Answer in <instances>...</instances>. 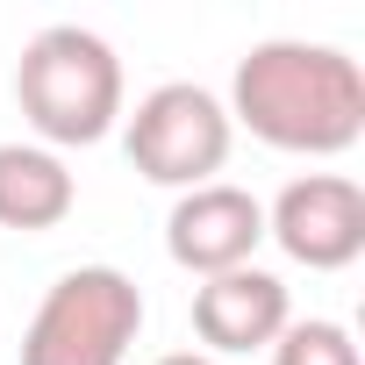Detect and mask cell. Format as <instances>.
Masks as SVG:
<instances>
[{"label": "cell", "instance_id": "obj_8", "mask_svg": "<svg viewBox=\"0 0 365 365\" xmlns=\"http://www.w3.org/2000/svg\"><path fill=\"white\" fill-rule=\"evenodd\" d=\"M79 208V179L58 150L43 143H0V230H22V237H43L58 230L65 215Z\"/></svg>", "mask_w": 365, "mask_h": 365}, {"label": "cell", "instance_id": "obj_4", "mask_svg": "<svg viewBox=\"0 0 365 365\" xmlns=\"http://www.w3.org/2000/svg\"><path fill=\"white\" fill-rule=\"evenodd\" d=\"M230 143H237L230 108L201 79H165L136 108H122V150H129V165L150 179V187H172V194L208 187V179L230 165Z\"/></svg>", "mask_w": 365, "mask_h": 365}, {"label": "cell", "instance_id": "obj_2", "mask_svg": "<svg viewBox=\"0 0 365 365\" xmlns=\"http://www.w3.org/2000/svg\"><path fill=\"white\" fill-rule=\"evenodd\" d=\"M15 108L22 122L36 129L43 150H86L101 136H115L122 108H129V86H122V58L101 29H79V22H51L22 43V65H15Z\"/></svg>", "mask_w": 365, "mask_h": 365}, {"label": "cell", "instance_id": "obj_9", "mask_svg": "<svg viewBox=\"0 0 365 365\" xmlns=\"http://www.w3.org/2000/svg\"><path fill=\"white\" fill-rule=\"evenodd\" d=\"M272 365H365V358H358V336L336 315H294L272 336Z\"/></svg>", "mask_w": 365, "mask_h": 365}, {"label": "cell", "instance_id": "obj_1", "mask_svg": "<svg viewBox=\"0 0 365 365\" xmlns=\"http://www.w3.org/2000/svg\"><path fill=\"white\" fill-rule=\"evenodd\" d=\"M230 129L294 158H344L365 136V72L336 43L265 36L230 72Z\"/></svg>", "mask_w": 365, "mask_h": 365}, {"label": "cell", "instance_id": "obj_5", "mask_svg": "<svg viewBox=\"0 0 365 365\" xmlns=\"http://www.w3.org/2000/svg\"><path fill=\"white\" fill-rule=\"evenodd\" d=\"M265 237L308 272H344L365 251V187L351 172H301L272 194Z\"/></svg>", "mask_w": 365, "mask_h": 365}, {"label": "cell", "instance_id": "obj_3", "mask_svg": "<svg viewBox=\"0 0 365 365\" xmlns=\"http://www.w3.org/2000/svg\"><path fill=\"white\" fill-rule=\"evenodd\" d=\"M143 336V287L122 265H72L22 329V365H122Z\"/></svg>", "mask_w": 365, "mask_h": 365}, {"label": "cell", "instance_id": "obj_10", "mask_svg": "<svg viewBox=\"0 0 365 365\" xmlns=\"http://www.w3.org/2000/svg\"><path fill=\"white\" fill-rule=\"evenodd\" d=\"M158 365H222V358H208V351H165Z\"/></svg>", "mask_w": 365, "mask_h": 365}, {"label": "cell", "instance_id": "obj_6", "mask_svg": "<svg viewBox=\"0 0 365 365\" xmlns=\"http://www.w3.org/2000/svg\"><path fill=\"white\" fill-rule=\"evenodd\" d=\"M258 244H265V201L251 187H230V179H208V187L179 194L165 215V251L194 279L258 265Z\"/></svg>", "mask_w": 365, "mask_h": 365}, {"label": "cell", "instance_id": "obj_7", "mask_svg": "<svg viewBox=\"0 0 365 365\" xmlns=\"http://www.w3.org/2000/svg\"><path fill=\"white\" fill-rule=\"evenodd\" d=\"M294 322L287 279L265 265H237L194 287V336L208 358H244V351H272V336Z\"/></svg>", "mask_w": 365, "mask_h": 365}]
</instances>
